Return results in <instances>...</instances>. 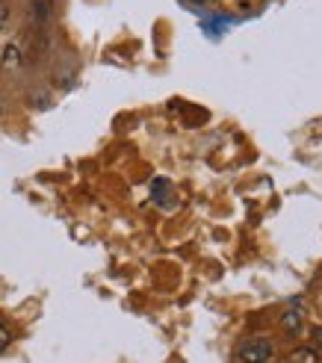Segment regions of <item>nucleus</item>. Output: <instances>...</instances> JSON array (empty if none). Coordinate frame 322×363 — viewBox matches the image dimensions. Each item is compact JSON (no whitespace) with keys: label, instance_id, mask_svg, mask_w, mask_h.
I'll use <instances>...</instances> for the list:
<instances>
[{"label":"nucleus","instance_id":"nucleus-7","mask_svg":"<svg viewBox=\"0 0 322 363\" xmlns=\"http://www.w3.org/2000/svg\"><path fill=\"white\" fill-rule=\"evenodd\" d=\"M313 340H316V346H319V357H322V325H316V328H313Z\"/></svg>","mask_w":322,"mask_h":363},{"label":"nucleus","instance_id":"nucleus-6","mask_svg":"<svg viewBox=\"0 0 322 363\" xmlns=\"http://www.w3.org/2000/svg\"><path fill=\"white\" fill-rule=\"evenodd\" d=\"M9 342H12V334H9L6 328H0V352H4V349L9 346Z\"/></svg>","mask_w":322,"mask_h":363},{"label":"nucleus","instance_id":"nucleus-2","mask_svg":"<svg viewBox=\"0 0 322 363\" xmlns=\"http://www.w3.org/2000/svg\"><path fill=\"white\" fill-rule=\"evenodd\" d=\"M50 12H53L50 0H30V15H33L35 24H48L50 21Z\"/></svg>","mask_w":322,"mask_h":363},{"label":"nucleus","instance_id":"nucleus-3","mask_svg":"<svg viewBox=\"0 0 322 363\" xmlns=\"http://www.w3.org/2000/svg\"><path fill=\"white\" fill-rule=\"evenodd\" d=\"M290 363H322V357L313 346H299L290 352Z\"/></svg>","mask_w":322,"mask_h":363},{"label":"nucleus","instance_id":"nucleus-1","mask_svg":"<svg viewBox=\"0 0 322 363\" xmlns=\"http://www.w3.org/2000/svg\"><path fill=\"white\" fill-rule=\"evenodd\" d=\"M272 354H275V349H272V342L266 337H252L237 349V357L243 363H270Z\"/></svg>","mask_w":322,"mask_h":363},{"label":"nucleus","instance_id":"nucleus-4","mask_svg":"<svg viewBox=\"0 0 322 363\" xmlns=\"http://www.w3.org/2000/svg\"><path fill=\"white\" fill-rule=\"evenodd\" d=\"M281 325H284V331H287V334H296L301 328V313L299 311H287L281 316Z\"/></svg>","mask_w":322,"mask_h":363},{"label":"nucleus","instance_id":"nucleus-5","mask_svg":"<svg viewBox=\"0 0 322 363\" xmlns=\"http://www.w3.org/2000/svg\"><path fill=\"white\" fill-rule=\"evenodd\" d=\"M18 62H21V48H18V45H9L6 53H4V68H15Z\"/></svg>","mask_w":322,"mask_h":363}]
</instances>
